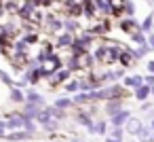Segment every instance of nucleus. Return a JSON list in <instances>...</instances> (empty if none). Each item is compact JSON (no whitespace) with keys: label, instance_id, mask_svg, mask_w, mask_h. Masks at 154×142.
Here are the masks:
<instances>
[{"label":"nucleus","instance_id":"obj_1","mask_svg":"<svg viewBox=\"0 0 154 142\" xmlns=\"http://www.w3.org/2000/svg\"><path fill=\"white\" fill-rule=\"evenodd\" d=\"M125 127H127V131H129L131 136H139V131L143 129L141 121H139V119H135V117H131V119L125 123Z\"/></svg>","mask_w":154,"mask_h":142},{"label":"nucleus","instance_id":"obj_2","mask_svg":"<svg viewBox=\"0 0 154 142\" xmlns=\"http://www.w3.org/2000/svg\"><path fill=\"white\" fill-rule=\"evenodd\" d=\"M97 57L103 60V62H116L118 53H116V49H106V47H101V49L97 51Z\"/></svg>","mask_w":154,"mask_h":142},{"label":"nucleus","instance_id":"obj_3","mask_svg":"<svg viewBox=\"0 0 154 142\" xmlns=\"http://www.w3.org/2000/svg\"><path fill=\"white\" fill-rule=\"evenodd\" d=\"M19 127H23V115H11L9 121H7V129L17 131Z\"/></svg>","mask_w":154,"mask_h":142},{"label":"nucleus","instance_id":"obj_4","mask_svg":"<svg viewBox=\"0 0 154 142\" xmlns=\"http://www.w3.org/2000/svg\"><path fill=\"white\" fill-rule=\"evenodd\" d=\"M38 112H40V106H38V104L26 102V112H23V117H26V119H36V117H38Z\"/></svg>","mask_w":154,"mask_h":142},{"label":"nucleus","instance_id":"obj_5","mask_svg":"<svg viewBox=\"0 0 154 142\" xmlns=\"http://www.w3.org/2000/svg\"><path fill=\"white\" fill-rule=\"evenodd\" d=\"M131 117H129V112L127 110H120V112H116L114 117H112V123H114V127H120L122 123H127Z\"/></svg>","mask_w":154,"mask_h":142},{"label":"nucleus","instance_id":"obj_6","mask_svg":"<svg viewBox=\"0 0 154 142\" xmlns=\"http://www.w3.org/2000/svg\"><path fill=\"white\" fill-rule=\"evenodd\" d=\"M150 93H152V87H150V85H139V87L135 89V98H137V100H141V102H143Z\"/></svg>","mask_w":154,"mask_h":142},{"label":"nucleus","instance_id":"obj_7","mask_svg":"<svg viewBox=\"0 0 154 142\" xmlns=\"http://www.w3.org/2000/svg\"><path fill=\"white\" fill-rule=\"evenodd\" d=\"M26 102H32V104H38V106H42V104H45L42 95H40L38 91H32V89L26 93Z\"/></svg>","mask_w":154,"mask_h":142},{"label":"nucleus","instance_id":"obj_8","mask_svg":"<svg viewBox=\"0 0 154 142\" xmlns=\"http://www.w3.org/2000/svg\"><path fill=\"white\" fill-rule=\"evenodd\" d=\"M139 142H154V127H143L139 131Z\"/></svg>","mask_w":154,"mask_h":142},{"label":"nucleus","instance_id":"obj_9","mask_svg":"<svg viewBox=\"0 0 154 142\" xmlns=\"http://www.w3.org/2000/svg\"><path fill=\"white\" fill-rule=\"evenodd\" d=\"M30 131H11L9 134V140L11 142H19V140H30Z\"/></svg>","mask_w":154,"mask_h":142},{"label":"nucleus","instance_id":"obj_10","mask_svg":"<svg viewBox=\"0 0 154 142\" xmlns=\"http://www.w3.org/2000/svg\"><path fill=\"white\" fill-rule=\"evenodd\" d=\"M53 117H51V110L49 108H40V112H38V117H36V121L40 123V125H45V123H49Z\"/></svg>","mask_w":154,"mask_h":142},{"label":"nucleus","instance_id":"obj_11","mask_svg":"<svg viewBox=\"0 0 154 142\" xmlns=\"http://www.w3.org/2000/svg\"><path fill=\"white\" fill-rule=\"evenodd\" d=\"M106 112H108L110 117H114L116 112H120V102H118V100H112V102H108V106H106Z\"/></svg>","mask_w":154,"mask_h":142},{"label":"nucleus","instance_id":"obj_12","mask_svg":"<svg viewBox=\"0 0 154 142\" xmlns=\"http://www.w3.org/2000/svg\"><path fill=\"white\" fill-rule=\"evenodd\" d=\"M125 85H127V87H135V89H137L139 85H143V79H141V76H127V79H125Z\"/></svg>","mask_w":154,"mask_h":142},{"label":"nucleus","instance_id":"obj_13","mask_svg":"<svg viewBox=\"0 0 154 142\" xmlns=\"http://www.w3.org/2000/svg\"><path fill=\"white\" fill-rule=\"evenodd\" d=\"M11 100H13V102H26V93H23L19 87H13V89H11Z\"/></svg>","mask_w":154,"mask_h":142},{"label":"nucleus","instance_id":"obj_14","mask_svg":"<svg viewBox=\"0 0 154 142\" xmlns=\"http://www.w3.org/2000/svg\"><path fill=\"white\" fill-rule=\"evenodd\" d=\"M93 98H91V93H78V95H74V104H85V102H91Z\"/></svg>","mask_w":154,"mask_h":142},{"label":"nucleus","instance_id":"obj_15","mask_svg":"<svg viewBox=\"0 0 154 142\" xmlns=\"http://www.w3.org/2000/svg\"><path fill=\"white\" fill-rule=\"evenodd\" d=\"M23 129L30 131V134H34V131H36V123H34V119H26V117H23Z\"/></svg>","mask_w":154,"mask_h":142},{"label":"nucleus","instance_id":"obj_16","mask_svg":"<svg viewBox=\"0 0 154 142\" xmlns=\"http://www.w3.org/2000/svg\"><path fill=\"white\" fill-rule=\"evenodd\" d=\"M42 127H45V131H57V127H59V121H57V119H51V121H49V123H45Z\"/></svg>","mask_w":154,"mask_h":142},{"label":"nucleus","instance_id":"obj_17","mask_svg":"<svg viewBox=\"0 0 154 142\" xmlns=\"http://www.w3.org/2000/svg\"><path fill=\"white\" fill-rule=\"evenodd\" d=\"M133 57H135V55H131V53H120L118 60H120L122 66H129V64H133Z\"/></svg>","mask_w":154,"mask_h":142},{"label":"nucleus","instance_id":"obj_18","mask_svg":"<svg viewBox=\"0 0 154 142\" xmlns=\"http://www.w3.org/2000/svg\"><path fill=\"white\" fill-rule=\"evenodd\" d=\"M68 76H70V70H59V72L55 74V79H53V81H55V83H61V81H66Z\"/></svg>","mask_w":154,"mask_h":142},{"label":"nucleus","instance_id":"obj_19","mask_svg":"<svg viewBox=\"0 0 154 142\" xmlns=\"http://www.w3.org/2000/svg\"><path fill=\"white\" fill-rule=\"evenodd\" d=\"M70 104H72V102H70L68 98H59V100L55 102V108H59V110H61V108H68Z\"/></svg>","mask_w":154,"mask_h":142},{"label":"nucleus","instance_id":"obj_20","mask_svg":"<svg viewBox=\"0 0 154 142\" xmlns=\"http://www.w3.org/2000/svg\"><path fill=\"white\" fill-rule=\"evenodd\" d=\"M133 40H135V43H137L139 47H143V45H146V38H143V36H141L139 32H135V34H133Z\"/></svg>","mask_w":154,"mask_h":142},{"label":"nucleus","instance_id":"obj_21","mask_svg":"<svg viewBox=\"0 0 154 142\" xmlns=\"http://www.w3.org/2000/svg\"><path fill=\"white\" fill-rule=\"evenodd\" d=\"M70 43H72V36L70 34H61L59 36V45H70Z\"/></svg>","mask_w":154,"mask_h":142},{"label":"nucleus","instance_id":"obj_22","mask_svg":"<svg viewBox=\"0 0 154 142\" xmlns=\"http://www.w3.org/2000/svg\"><path fill=\"white\" fill-rule=\"evenodd\" d=\"M66 89H68V91H76V89H80V83L72 81V83H68V85H66Z\"/></svg>","mask_w":154,"mask_h":142},{"label":"nucleus","instance_id":"obj_23","mask_svg":"<svg viewBox=\"0 0 154 142\" xmlns=\"http://www.w3.org/2000/svg\"><path fill=\"white\" fill-rule=\"evenodd\" d=\"M112 138H114V140H120V138H122V129H120V127H114V131H112Z\"/></svg>","mask_w":154,"mask_h":142},{"label":"nucleus","instance_id":"obj_24","mask_svg":"<svg viewBox=\"0 0 154 142\" xmlns=\"http://www.w3.org/2000/svg\"><path fill=\"white\" fill-rule=\"evenodd\" d=\"M133 26H135V21H131V19L122 21V30H133Z\"/></svg>","mask_w":154,"mask_h":142},{"label":"nucleus","instance_id":"obj_25","mask_svg":"<svg viewBox=\"0 0 154 142\" xmlns=\"http://www.w3.org/2000/svg\"><path fill=\"white\" fill-rule=\"evenodd\" d=\"M0 79H2L5 83H9V85H13V83H11V79H9V74H7V72H2V70H0Z\"/></svg>","mask_w":154,"mask_h":142},{"label":"nucleus","instance_id":"obj_26","mask_svg":"<svg viewBox=\"0 0 154 142\" xmlns=\"http://www.w3.org/2000/svg\"><path fill=\"white\" fill-rule=\"evenodd\" d=\"M5 134H7V123H5V121H0V138H2Z\"/></svg>","mask_w":154,"mask_h":142},{"label":"nucleus","instance_id":"obj_27","mask_svg":"<svg viewBox=\"0 0 154 142\" xmlns=\"http://www.w3.org/2000/svg\"><path fill=\"white\" fill-rule=\"evenodd\" d=\"M150 26H152V17H148V19L143 21V26H141V30H150Z\"/></svg>","mask_w":154,"mask_h":142},{"label":"nucleus","instance_id":"obj_28","mask_svg":"<svg viewBox=\"0 0 154 142\" xmlns=\"http://www.w3.org/2000/svg\"><path fill=\"white\" fill-rule=\"evenodd\" d=\"M125 11H127V13H133V5H131V2H125Z\"/></svg>","mask_w":154,"mask_h":142},{"label":"nucleus","instance_id":"obj_29","mask_svg":"<svg viewBox=\"0 0 154 142\" xmlns=\"http://www.w3.org/2000/svg\"><path fill=\"white\" fill-rule=\"evenodd\" d=\"M148 70H150V72L154 74V62H150V64H148Z\"/></svg>","mask_w":154,"mask_h":142},{"label":"nucleus","instance_id":"obj_30","mask_svg":"<svg viewBox=\"0 0 154 142\" xmlns=\"http://www.w3.org/2000/svg\"><path fill=\"white\" fill-rule=\"evenodd\" d=\"M146 81H148V85H152V83H154V76H148Z\"/></svg>","mask_w":154,"mask_h":142},{"label":"nucleus","instance_id":"obj_31","mask_svg":"<svg viewBox=\"0 0 154 142\" xmlns=\"http://www.w3.org/2000/svg\"><path fill=\"white\" fill-rule=\"evenodd\" d=\"M150 47H152V49H154V34H152V36H150Z\"/></svg>","mask_w":154,"mask_h":142},{"label":"nucleus","instance_id":"obj_32","mask_svg":"<svg viewBox=\"0 0 154 142\" xmlns=\"http://www.w3.org/2000/svg\"><path fill=\"white\" fill-rule=\"evenodd\" d=\"M108 142H120V140H114V138H108Z\"/></svg>","mask_w":154,"mask_h":142},{"label":"nucleus","instance_id":"obj_33","mask_svg":"<svg viewBox=\"0 0 154 142\" xmlns=\"http://www.w3.org/2000/svg\"><path fill=\"white\" fill-rule=\"evenodd\" d=\"M152 127H154V121H152Z\"/></svg>","mask_w":154,"mask_h":142},{"label":"nucleus","instance_id":"obj_34","mask_svg":"<svg viewBox=\"0 0 154 142\" xmlns=\"http://www.w3.org/2000/svg\"><path fill=\"white\" fill-rule=\"evenodd\" d=\"M76 142H78V140H76Z\"/></svg>","mask_w":154,"mask_h":142}]
</instances>
